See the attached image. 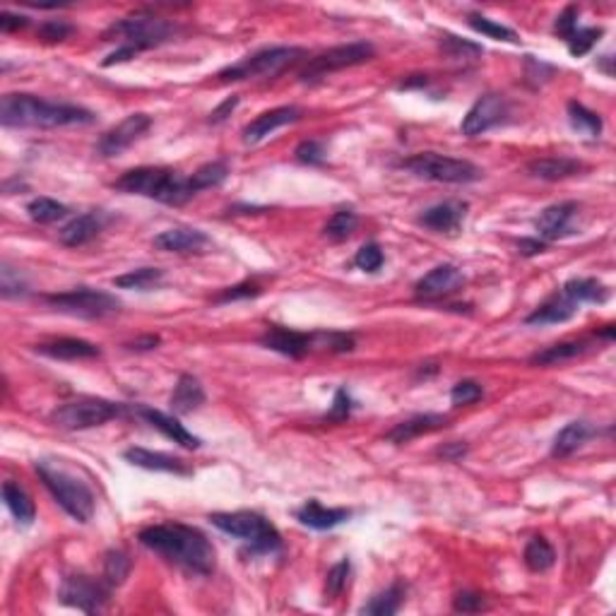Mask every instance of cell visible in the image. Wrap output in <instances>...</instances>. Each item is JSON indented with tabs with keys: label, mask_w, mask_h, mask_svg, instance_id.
<instances>
[{
	"label": "cell",
	"mask_w": 616,
	"mask_h": 616,
	"mask_svg": "<svg viewBox=\"0 0 616 616\" xmlns=\"http://www.w3.org/2000/svg\"><path fill=\"white\" fill-rule=\"evenodd\" d=\"M27 212H29V217H32L34 221H39V224H51V221H58L63 220V217H68V207L63 205V203H58V200L54 198H34L29 205H27Z\"/></svg>",
	"instance_id": "obj_40"
},
{
	"label": "cell",
	"mask_w": 616,
	"mask_h": 616,
	"mask_svg": "<svg viewBox=\"0 0 616 616\" xmlns=\"http://www.w3.org/2000/svg\"><path fill=\"white\" fill-rule=\"evenodd\" d=\"M373 55H376V48L369 41H352V44L328 48L323 54H318L316 58H311L306 71L301 72V79L304 82H316V79H323L325 75H330L335 71H345V68L369 63Z\"/></svg>",
	"instance_id": "obj_10"
},
{
	"label": "cell",
	"mask_w": 616,
	"mask_h": 616,
	"mask_svg": "<svg viewBox=\"0 0 616 616\" xmlns=\"http://www.w3.org/2000/svg\"><path fill=\"white\" fill-rule=\"evenodd\" d=\"M137 539L150 552L164 556L169 563H176L190 573L210 576L217 566V552H214L212 542L200 529L181 525V522H164V525L145 528Z\"/></svg>",
	"instance_id": "obj_1"
},
{
	"label": "cell",
	"mask_w": 616,
	"mask_h": 616,
	"mask_svg": "<svg viewBox=\"0 0 616 616\" xmlns=\"http://www.w3.org/2000/svg\"><path fill=\"white\" fill-rule=\"evenodd\" d=\"M39 39L46 41V44H58V41H65L72 34V27L65 20H46V22L39 24Z\"/></svg>",
	"instance_id": "obj_50"
},
{
	"label": "cell",
	"mask_w": 616,
	"mask_h": 616,
	"mask_svg": "<svg viewBox=\"0 0 616 616\" xmlns=\"http://www.w3.org/2000/svg\"><path fill=\"white\" fill-rule=\"evenodd\" d=\"M37 474H39L44 487L51 491V496L58 501V506L63 508L72 520H92V515H95V494H92L87 484L78 479L68 470H63V467L48 462V460L37 462Z\"/></svg>",
	"instance_id": "obj_4"
},
{
	"label": "cell",
	"mask_w": 616,
	"mask_h": 616,
	"mask_svg": "<svg viewBox=\"0 0 616 616\" xmlns=\"http://www.w3.org/2000/svg\"><path fill=\"white\" fill-rule=\"evenodd\" d=\"M403 166L419 179L438 183H472L482 176V169L474 166L472 162L445 157V154H436V152L414 154V157L404 159Z\"/></svg>",
	"instance_id": "obj_8"
},
{
	"label": "cell",
	"mask_w": 616,
	"mask_h": 616,
	"mask_svg": "<svg viewBox=\"0 0 616 616\" xmlns=\"http://www.w3.org/2000/svg\"><path fill=\"white\" fill-rule=\"evenodd\" d=\"M210 238L200 229L193 227H176V229L162 231L154 237V248L166 251V254H200Z\"/></svg>",
	"instance_id": "obj_19"
},
{
	"label": "cell",
	"mask_w": 616,
	"mask_h": 616,
	"mask_svg": "<svg viewBox=\"0 0 616 616\" xmlns=\"http://www.w3.org/2000/svg\"><path fill=\"white\" fill-rule=\"evenodd\" d=\"M29 24V20L22 15H12V12H0V29L3 32H17V29H24Z\"/></svg>",
	"instance_id": "obj_56"
},
{
	"label": "cell",
	"mask_w": 616,
	"mask_h": 616,
	"mask_svg": "<svg viewBox=\"0 0 616 616\" xmlns=\"http://www.w3.org/2000/svg\"><path fill=\"white\" fill-rule=\"evenodd\" d=\"M109 585L104 580H95V578L82 576V573H75V576L63 578L61 583V590H58V597L68 607H75L79 612H87V614H95L99 609L109 602Z\"/></svg>",
	"instance_id": "obj_12"
},
{
	"label": "cell",
	"mask_w": 616,
	"mask_h": 616,
	"mask_svg": "<svg viewBox=\"0 0 616 616\" xmlns=\"http://www.w3.org/2000/svg\"><path fill=\"white\" fill-rule=\"evenodd\" d=\"M113 188L133 193V196H145V198L157 200L164 205H183L193 196H198L190 183V176H181L179 171L162 169V166L130 169L121 176L119 181H113Z\"/></svg>",
	"instance_id": "obj_3"
},
{
	"label": "cell",
	"mask_w": 616,
	"mask_h": 616,
	"mask_svg": "<svg viewBox=\"0 0 616 616\" xmlns=\"http://www.w3.org/2000/svg\"><path fill=\"white\" fill-rule=\"evenodd\" d=\"M470 27H472L474 32L484 34V37H489V39H496V41H508V44H518V34L511 29V27H504V24L494 22V20H489V17H482V15H472L470 17Z\"/></svg>",
	"instance_id": "obj_42"
},
{
	"label": "cell",
	"mask_w": 616,
	"mask_h": 616,
	"mask_svg": "<svg viewBox=\"0 0 616 616\" xmlns=\"http://www.w3.org/2000/svg\"><path fill=\"white\" fill-rule=\"evenodd\" d=\"M176 27L164 17L150 15V12H135V15L119 20L116 24H111V29L106 32V39L119 37L123 44L121 46L135 48L137 54H143L147 48L162 46L164 41L174 37Z\"/></svg>",
	"instance_id": "obj_6"
},
{
	"label": "cell",
	"mask_w": 616,
	"mask_h": 616,
	"mask_svg": "<svg viewBox=\"0 0 616 616\" xmlns=\"http://www.w3.org/2000/svg\"><path fill=\"white\" fill-rule=\"evenodd\" d=\"M48 306H54L61 313H71L78 318H104L109 313L119 311V299L111 296L106 292H96L89 287H79L72 292L63 294H48L46 296Z\"/></svg>",
	"instance_id": "obj_11"
},
{
	"label": "cell",
	"mask_w": 616,
	"mask_h": 616,
	"mask_svg": "<svg viewBox=\"0 0 616 616\" xmlns=\"http://www.w3.org/2000/svg\"><path fill=\"white\" fill-rule=\"evenodd\" d=\"M585 166L578 159L570 157H542L529 162L528 171L535 179H545V181H562L569 176H576L583 171Z\"/></svg>",
	"instance_id": "obj_28"
},
{
	"label": "cell",
	"mask_w": 616,
	"mask_h": 616,
	"mask_svg": "<svg viewBox=\"0 0 616 616\" xmlns=\"http://www.w3.org/2000/svg\"><path fill=\"white\" fill-rule=\"evenodd\" d=\"M508 113L506 99L498 95H484L470 106L465 113V119L460 123V130L467 137H477V135L489 133L491 128H496L498 123H504Z\"/></svg>",
	"instance_id": "obj_14"
},
{
	"label": "cell",
	"mask_w": 616,
	"mask_h": 616,
	"mask_svg": "<svg viewBox=\"0 0 616 616\" xmlns=\"http://www.w3.org/2000/svg\"><path fill=\"white\" fill-rule=\"evenodd\" d=\"M349 412H352V397H349V393L345 387H340V390L335 393V400H332L328 419H330V421H342V419L349 417Z\"/></svg>",
	"instance_id": "obj_55"
},
{
	"label": "cell",
	"mask_w": 616,
	"mask_h": 616,
	"mask_svg": "<svg viewBox=\"0 0 616 616\" xmlns=\"http://www.w3.org/2000/svg\"><path fill=\"white\" fill-rule=\"evenodd\" d=\"M453 609L462 612V614H477V612L487 609V600L479 593H458L453 600Z\"/></svg>",
	"instance_id": "obj_52"
},
{
	"label": "cell",
	"mask_w": 616,
	"mask_h": 616,
	"mask_svg": "<svg viewBox=\"0 0 616 616\" xmlns=\"http://www.w3.org/2000/svg\"><path fill=\"white\" fill-rule=\"evenodd\" d=\"M590 436H595V427L587 421H570L556 434L552 445L554 458H569L570 453H576Z\"/></svg>",
	"instance_id": "obj_30"
},
{
	"label": "cell",
	"mask_w": 616,
	"mask_h": 616,
	"mask_svg": "<svg viewBox=\"0 0 616 616\" xmlns=\"http://www.w3.org/2000/svg\"><path fill=\"white\" fill-rule=\"evenodd\" d=\"M128 573H130V559H128L126 552L113 549V552L106 554V559H104V583L109 587H119V585L126 583Z\"/></svg>",
	"instance_id": "obj_39"
},
{
	"label": "cell",
	"mask_w": 616,
	"mask_h": 616,
	"mask_svg": "<svg viewBox=\"0 0 616 616\" xmlns=\"http://www.w3.org/2000/svg\"><path fill=\"white\" fill-rule=\"evenodd\" d=\"M600 37H602L600 27H587V29H580V27H578L576 32L570 34L569 39H566L570 55H576V58L585 55L590 48L595 46V44H597Z\"/></svg>",
	"instance_id": "obj_46"
},
{
	"label": "cell",
	"mask_w": 616,
	"mask_h": 616,
	"mask_svg": "<svg viewBox=\"0 0 616 616\" xmlns=\"http://www.w3.org/2000/svg\"><path fill=\"white\" fill-rule=\"evenodd\" d=\"M443 427H448V417H443V414H417V417L404 419V421L395 424L387 431L386 438L390 443H410L412 438L431 434V431H438Z\"/></svg>",
	"instance_id": "obj_24"
},
{
	"label": "cell",
	"mask_w": 616,
	"mask_h": 616,
	"mask_svg": "<svg viewBox=\"0 0 616 616\" xmlns=\"http://www.w3.org/2000/svg\"><path fill=\"white\" fill-rule=\"evenodd\" d=\"M404 600V587L400 583L390 585L387 590L379 593L373 597L369 604H363L362 614H371V616H393L397 614V609L403 604Z\"/></svg>",
	"instance_id": "obj_34"
},
{
	"label": "cell",
	"mask_w": 616,
	"mask_h": 616,
	"mask_svg": "<svg viewBox=\"0 0 616 616\" xmlns=\"http://www.w3.org/2000/svg\"><path fill=\"white\" fill-rule=\"evenodd\" d=\"M3 501H5V506H8V511L20 525H32L34 518H37V508H34V501L29 498V494L20 484H3Z\"/></svg>",
	"instance_id": "obj_31"
},
{
	"label": "cell",
	"mask_w": 616,
	"mask_h": 616,
	"mask_svg": "<svg viewBox=\"0 0 616 616\" xmlns=\"http://www.w3.org/2000/svg\"><path fill=\"white\" fill-rule=\"evenodd\" d=\"M210 522L214 528L227 532L231 537L241 539L251 546V552L268 554L277 552L282 546V537L270 520L262 515L248 513V511H238V513H212Z\"/></svg>",
	"instance_id": "obj_5"
},
{
	"label": "cell",
	"mask_w": 616,
	"mask_h": 616,
	"mask_svg": "<svg viewBox=\"0 0 616 616\" xmlns=\"http://www.w3.org/2000/svg\"><path fill=\"white\" fill-rule=\"evenodd\" d=\"M349 576H352V563H349V559L335 563V566L328 570V576H325V597H328V600H337V597L347 590Z\"/></svg>",
	"instance_id": "obj_43"
},
{
	"label": "cell",
	"mask_w": 616,
	"mask_h": 616,
	"mask_svg": "<svg viewBox=\"0 0 616 616\" xmlns=\"http://www.w3.org/2000/svg\"><path fill=\"white\" fill-rule=\"evenodd\" d=\"M0 294H3V299H17V296L27 294V282L20 275V270L10 268L8 262H3V268H0Z\"/></svg>",
	"instance_id": "obj_44"
},
{
	"label": "cell",
	"mask_w": 616,
	"mask_h": 616,
	"mask_svg": "<svg viewBox=\"0 0 616 616\" xmlns=\"http://www.w3.org/2000/svg\"><path fill=\"white\" fill-rule=\"evenodd\" d=\"M383 251H380L379 244H366L362 246L354 255V265L363 272H379L380 265H383Z\"/></svg>",
	"instance_id": "obj_47"
},
{
	"label": "cell",
	"mask_w": 616,
	"mask_h": 616,
	"mask_svg": "<svg viewBox=\"0 0 616 616\" xmlns=\"http://www.w3.org/2000/svg\"><path fill=\"white\" fill-rule=\"evenodd\" d=\"M261 292L262 289L258 285L244 282V285L229 287V289H224L221 294H217L214 301H217V304H229V301H238V299H254V296H258Z\"/></svg>",
	"instance_id": "obj_53"
},
{
	"label": "cell",
	"mask_w": 616,
	"mask_h": 616,
	"mask_svg": "<svg viewBox=\"0 0 616 616\" xmlns=\"http://www.w3.org/2000/svg\"><path fill=\"white\" fill-rule=\"evenodd\" d=\"M465 453H467V445H462V443H448V445H443L441 451H438V455H441L443 460H451V462H455V460L462 458Z\"/></svg>",
	"instance_id": "obj_59"
},
{
	"label": "cell",
	"mask_w": 616,
	"mask_h": 616,
	"mask_svg": "<svg viewBox=\"0 0 616 616\" xmlns=\"http://www.w3.org/2000/svg\"><path fill=\"white\" fill-rule=\"evenodd\" d=\"M556 562V552L545 537H532L525 546V566L535 573L549 570Z\"/></svg>",
	"instance_id": "obj_35"
},
{
	"label": "cell",
	"mask_w": 616,
	"mask_h": 616,
	"mask_svg": "<svg viewBox=\"0 0 616 616\" xmlns=\"http://www.w3.org/2000/svg\"><path fill=\"white\" fill-rule=\"evenodd\" d=\"M562 292L569 296L573 304H604L609 296L607 287L600 285L597 279H590V277H578V279H570L562 287Z\"/></svg>",
	"instance_id": "obj_32"
},
{
	"label": "cell",
	"mask_w": 616,
	"mask_h": 616,
	"mask_svg": "<svg viewBox=\"0 0 616 616\" xmlns=\"http://www.w3.org/2000/svg\"><path fill=\"white\" fill-rule=\"evenodd\" d=\"M104 221H106V217L102 212L79 214V217L71 220L63 229L58 231V241L63 246H71V248L89 244L104 229Z\"/></svg>",
	"instance_id": "obj_22"
},
{
	"label": "cell",
	"mask_w": 616,
	"mask_h": 616,
	"mask_svg": "<svg viewBox=\"0 0 616 616\" xmlns=\"http://www.w3.org/2000/svg\"><path fill=\"white\" fill-rule=\"evenodd\" d=\"M587 349H590L587 342H556L552 347L537 352V354L529 359V363H535V366H556V363L570 362V359H576V356H583Z\"/></svg>",
	"instance_id": "obj_33"
},
{
	"label": "cell",
	"mask_w": 616,
	"mask_h": 616,
	"mask_svg": "<svg viewBox=\"0 0 616 616\" xmlns=\"http://www.w3.org/2000/svg\"><path fill=\"white\" fill-rule=\"evenodd\" d=\"M301 116H304V111H301L299 106H277V109L265 111V113L255 116V119L244 128V143L258 145L261 140H265L268 135L279 130V128L289 126V123H296Z\"/></svg>",
	"instance_id": "obj_16"
},
{
	"label": "cell",
	"mask_w": 616,
	"mask_h": 616,
	"mask_svg": "<svg viewBox=\"0 0 616 616\" xmlns=\"http://www.w3.org/2000/svg\"><path fill=\"white\" fill-rule=\"evenodd\" d=\"M518 248H520L522 255H537L546 248V241H542V238H522Z\"/></svg>",
	"instance_id": "obj_58"
},
{
	"label": "cell",
	"mask_w": 616,
	"mask_h": 616,
	"mask_svg": "<svg viewBox=\"0 0 616 616\" xmlns=\"http://www.w3.org/2000/svg\"><path fill=\"white\" fill-rule=\"evenodd\" d=\"M237 104H238V96H229L227 102L220 104V106H217V109H214L212 113H210V123H220V121L227 119L231 111L237 109Z\"/></svg>",
	"instance_id": "obj_57"
},
{
	"label": "cell",
	"mask_w": 616,
	"mask_h": 616,
	"mask_svg": "<svg viewBox=\"0 0 616 616\" xmlns=\"http://www.w3.org/2000/svg\"><path fill=\"white\" fill-rule=\"evenodd\" d=\"M126 460L130 465L143 467V470H152V472H171V474H190V467L183 462L181 458L166 455V453H154L147 448H128Z\"/></svg>",
	"instance_id": "obj_25"
},
{
	"label": "cell",
	"mask_w": 616,
	"mask_h": 616,
	"mask_svg": "<svg viewBox=\"0 0 616 616\" xmlns=\"http://www.w3.org/2000/svg\"><path fill=\"white\" fill-rule=\"evenodd\" d=\"M576 311H578V304H573L566 294L559 292V294H554L552 299H546L537 311H532V313L525 318V323L528 325L566 323V320H570V318L576 316Z\"/></svg>",
	"instance_id": "obj_26"
},
{
	"label": "cell",
	"mask_w": 616,
	"mask_h": 616,
	"mask_svg": "<svg viewBox=\"0 0 616 616\" xmlns=\"http://www.w3.org/2000/svg\"><path fill=\"white\" fill-rule=\"evenodd\" d=\"M203 403H205V390L200 386V380L188 376V373H183L179 383L174 386L171 400H169L171 410L176 414H190V412L198 410Z\"/></svg>",
	"instance_id": "obj_29"
},
{
	"label": "cell",
	"mask_w": 616,
	"mask_h": 616,
	"mask_svg": "<svg viewBox=\"0 0 616 616\" xmlns=\"http://www.w3.org/2000/svg\"><path fill=\"white\" fill-rule=\"evenodd\" d=\"M37 352L51 359H61V362H79V359H95L99 356V347L87 340H78V337H61L54 342H41L37 345Z\"/></svg>",
	"instance_id": "obj_23"
},
{
	"label": "cell",
	"mask_w": 616,
	"mask_h": 616,
	"mask_svg": "<svg viewBox=\"0 0 616 616\" xmlns=\"http://www.w3.org/2000/svg\"><path fill=\"white\" fill-rule=\"evenodd\" d=\"M462 287H465L462 270L451 265V262H445V265H436L431 272L421 277L417 287H414V292H417L419 299L434 301L443 299V296H451V294H455Z\"/></svg>",
	"instance_id": "obj_15"
},
{
	"label": "cell",
	"mask_w": 616,
	"mask_h": 616,
	"mask_svg": "<svg viewBox=\"0 0 616 616\" xmlns=\"http://www.w3.org/2000/svg\"><path fill=\"white\" fill-rule=\"evenodd\" d=\"M294 154H296V159H299L301 164H308V166L323 164L325 145L320 143V140H304V143L296 147Z\"/></svg>",
	"instance_id": "obj_51"
},
{
	"label": "cell",
	"mask_w": 616,
	"mask_h": 616,
	"mask_svg": "<svg viewBox=\"0 0 616 616\" xmlns=\"http://www.w3.org/2000/svg\"><path fill=\"white\" fill-rule=\"evenodd\" d=\"M159 345L157 335H147L143 340H135L128 345V349H135V352H145V349H154Z\"/></svg>",
	"instance_id": "obj_60"
},
{
	"label": "cell",
	"mask_w": 616,
	"mask_h": 616,
	"mask_svg": "<svg viewBox=\"0 0 616 616\" xmlns=\"http://www.w3.org/2000/svg\"><path fill=\"white\" fill-rule=\"evenodd\" d=\"M227 176H229V164L227 162H207V164H203L190 174V183H193L196 193H200V190L220 186Z\"/></svg>",
	"instance_id": "obj_38"
},
{
	"label": "cell",
	"mask_w": 616,
	"mask_h": 616,
	"mask_svg": "<svg viewBox=\"0 0 616 616\" xmlns=\"http://www.w3.org/2000/svg\"><path fill=\"white\" fill-rule=\"evenodd\" d=\"M137 414H140L147 424H152V427L157 429V431H162L166 438H171V441L183 445V448L196 451V448H200V443H203L198 436L190 434L188 429L183 427L179 419L169 417V414H164V412L152 410V407H137Z\"/></svg>",
	"instance_id": "obj_21"
},
{
	"label": "cell",
	"mask_w": 616,
	"mask_h": 616,
	"mask_svg": "<svg viewBox=\"0 0 616 616\" xmlns=\"http://www.w3.org/2000/svg\"><path fill=\"white\" fill-rule=\"evenodd\" d=\"M150 126L152 119L147 113H130L121 121L119 126H113L102 135V140L96 143V152L102 157H119L128 147H133L150 130Z\"/></svg>",
	"instance_id": "obj_13"
},
{
	"label": "cell",
	"mask_w": 616,
	"mask_h": 616,
	"mask_svg": "<svg viewBox=\"0 0 616 616\" xmlns=\"http://www.w3.org/2000/svg\"><path fill=\"white\" fill-rule=\"evenodd\" d=\"M311 345L320 349H330V352H352L354 349V337L345 335V332H313Z\"/></svg>",
	"instance_id": "obj_45"
},
{
	"label": "cell",
	"mask_w": 616,
	"mask_h": 616,
	"mask_svg": "<svg viewBox=\"0 0 616 616\" xmlns=\"http://www.w3.org/2000/svg\"><path fill=\"white\" fill-rule=\"evenodd\" d=\"M347 508H325L318 504L316 498H311L306 506L296 511V518H299L301 525H306L311 529H332L342 525L345 520H349Z\"/></svg>",
	"instance_id": "obj_27"
},
{
	"label": "cell",
	"mask_w": 616,
	"mask_h": 616,
	"mask_svg": "<svg viewBox=\"0 0 616 616\" xmlns=\"http://www.w3.org/2000/svg\"><path fill=\"white\" fill-rule=\"evenodd\" d=\"M467 205L458 200H448V203H438V205L429 207L419 217V224H424L427 229L441 231V234H453L460 229V224L465 220Z\"/></svg>",
	"instance_id": "obj_20"
},
{
	"label": "cell",
	"mask_w": 616,
	"mask_h": 616,
	"mask_svg": "<svg viewBox=\"0 0 616 616\" xmlns=\"http://www.w3.org/2000/svg\"><path fill=\"white\" fill-rule=\"evenodd\" d=\"M484 397V390L479 383H474V380H460V383H455L451 390V400L455 407H462V404H472L477 403V400H482Z\"/></svg>",
	"instance_id": "obj_49"
},
{
	"label": "cell",
	"mask_w": 616,
	"mask_h": 616,
	"mask_svg": "<svg viewBox=\"0 0 616 616\" xmlns=\"http://www.w3.org/2000/svg\"><path fill=\"white\" fill-rule=\"evenodd\" d=\"M569 119L570 126L576 128L578 133H585L587 137H600L602 135V119L600 113H595L580 102L569 104Z\"/></svg>",
	"instance_id": "obj_36"
},
{
	"label": "cell",
	"mask_w": 616,
	"mask_h": 616,
	"mask_svg": "<svg viewBox=\"0 0 616 616\" xmlns=\"http://www.w3.org/2000/svg\"><path fill=\"white\" fill-rule=\"evenodd\" d=\"M95 113L75 104L44 102L34 95H5L0 99V123L5 128L87 126Z\"/></svg>",
	"instance_id": "obj_2"
},
{
	"label": "cell",
	"mask_w": 616,
	"mask_h": 616,
	"mask_svg": "<svg viewBox=\"0 0 616 616\" xmlns=\"http://www.w3.org/2000/svg\"><path fill=\"white\" fill-rule=\"evenodd\" d=\"M262 347L272 349V352H279V354L292 356V359H301L304 354H308L313 345H311V335L306 332L287 330V328H279V325H272L268 328V332L261 337Z\"/></svg>",
	"instance_id": "obj_18"
},
{
	"label": "cell",
	"mask_w": 616,
	"mask_h": 616,
	"mask_svg": "<svg viewBox=\"0 0 616 616\" xmlns=\"http://www.w3.org/2000/svg\"><path fill=\"white\" fill-rule=\"evenodd\" d=\"M164 279V272L157 268H140L130 270L126 275H121L113 279V285L121 287V289H140V292H147L152 287H157L159 282Z\"/></svg>",
	"instance_id": "obj_37"
},
{
	"label": "cell",
	"mask_w": 616,
	"mask_h": 616,
	"mask_svg": "<svg viewBox=\"0 0 616 616\" xmlns=\"http://www.w3.org/2000/svg\"><path fill=\"white\" fill-rule=\"evenodd\" d=\"M123 414H126V404L99 400V397H79V400L65 403L54 410L51 421L65 431H82V429L102 427L111 419H119Z\"/></svg>",
	"instance_id": "obj_7"
},
{
	"label": "cell",
	"mask_w": 616,
	"mask_h": 616,
	"mask_svg": "<svg viewBox=\"0 0 616 616\" xmlns=\"http://www.w3.org/2000/svg\"><path fill=\"white\" fill-rule=\"evenodd\" d=\"M356 224H359V217H356L354 210H340L330 217V221L325 224L323 234L330 241H347L352 234H354Z\"/></svg>",
	"instance_id": "obj_41"
},
{
	"label": "cell",
	"mask_w": 616,
	"mask_h": 616,
	"mask_svg": "<svg viewBox=\"0 0 616 616\" xmlns=\"http://www.w3.org/2000/svg\"><path fill=\"white\" fill-rule=\"evenodd\" d=\"M306 51L296 46H270L262 48L258 54L248 55L241 63L224 68L220 78L224 82L229 79H251V78H275L279 72L294 65L299 58H304Z\"/></svg>",
	"instance_id": "obj_9"
},
{
	"label": "cell",
	"mask_w": 616,
	"mask_h": 616,
	"mask_svg": "<svg viewBox=\"0 0 616 616\" xmlns=\"http://www.w3.org/2000/svg\"><path fill=\"white\" fill-rule=\"evenodd\" d=\"M578 29V8L576 5H569V8L563 10L562 15L556 17V24H554V32L559 34L563 41L569 39L570 34L576 32Z\"/></svg>",
	"instance_id": "obj_54"
},
{
	"label": "cell",
	"mask_w": 616,
	"mask_h": 616,
	"mask_svg": "<svg viewBox=\"0 0 616 616\" xmlns=\"http://www.w3.org/2000/svg\"><path fill=\"white\" fill-rule=\"evenodd\" d=\"M441 48L448 55H453V58H467V55L482 54V46H479V44H472V41L460 39V37H453V34H443Z\"/></svg>",
	"instance_id": "obj_48"
},
{
	"label": "cell",
	"mask_w": 616,
	"mask_h": 616,
	"mask_svg": "<svg viewBox=\"0 0 616 616\" xmlns=\"http://www.w3.org/2000/svg\"><path fill=\"white\" fill-rule=\"evenodd\" d=\"M580 212L578 203L569 200V203H556V205H549L546 210H542V214L535 221V227L539 231V238L542 241H556V238L569 237L570 229H573V220Z\"/></svg>",
	"instance_id": "obj_17"
}]
</instances>
